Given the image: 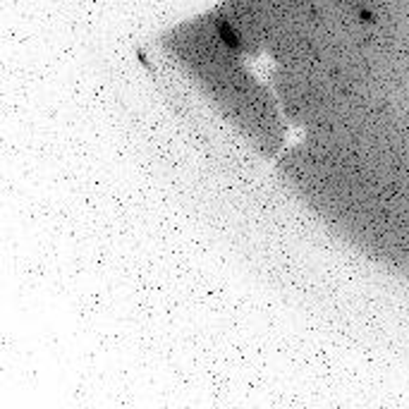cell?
Returning a JSON list of instances; mask_svg holds the SVG:
<instances>
[{
	"instance_id": "1",
	"label": "cell",
	"mask_w": 409,
	"mask_h": 409,
	"mask_svg": "<svg viewBox=\"0 0 409 409\" xmlns=\"http://www.w3.org/2000/svg\"><path fill=\"white\" fill-rule=\"evenodd\" d=\"M218 32H221V39L225 41L230 48H237V46H239V41H237V34L232 32V26H230V24L223 22L221 26H218Z\"/></svg>"
}]
</instances>
